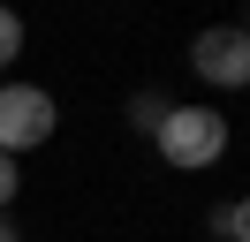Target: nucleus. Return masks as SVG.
<instances>
[{
  "label": "nucleus",
  "instance_id": "1",
  "mask_svg": "<svg viewBox=\"0 0 250 242\" xmlns=\"http://www.w3.org/2000/svg\"><path fill=\"white\" fill-rule=\"evenodd\" d=\"M159 159L174 166V174H205V166L228 159V114L220 106H167V121L152 129Z\"/></svg>",
  "mask_w": 250,
  "mask_h": 242
},
{
  "label": "nucleus",
  "instance_id": "2",
  "mask_svg": "<svg viewBox=\"0 0 250 242\" xmlns=\"http://www.w3.org/2000/svg\"><path fill=\"white\" fill-rule=\"evenodd\" d=\"M53 129H61V106H53L46 83H0V151L8 159L53 144Z\"/></svg>",
  "mask_w": 250,
  "mask_h": 242
},
{
  "label": "nucleus",
  "instance_id": "3",
  "mask_svg": "<svg viewBox=\"0 0 250 242\" xmlns=\"http://www.w3.org/2000/svg\"><path fill=\"white\" fill-rule=\"evenodd\" d=\"M189 68H197V83H212V91H243L250 83V38H243V23H205L197 38H189Z\"/></svg>",
  "mask_w": 250,
  "mask_h": 242
},
{
  "label": "nucleus",
  "instance_id": "4",
  "mask_svg": "<svg viewBox=\"0 0 250 242\" xmlns=\"http://www.w3.org/2000/svg\"><path fill=\"white\" fill-rule=\"evenodd\" d=\"M212 242H250V204L243 197H220L212 204Z\"/></svg>",
  "mask_w": 250,
  "mask_h": 242
},
{
  "label": "nucleus",
  "instance_id": "5",
  "mask_svg": "<svg viewBox=\"0 0 250 242\" xmlns=\"http://www.w3.org/2000/svg\"><path fill=\"white\" fill-rule=\"evenodd\" d=\"M167 106H174V99H167V91H137V99H129V121H137V129H144V136H152V129H159V121H167Z\"/></svg>",
  "mask_w": 250,
  "mask_h": 242
},
{
  "label": "nucleus",
  "instance_id": "6",
  "mask_svg": "<svg viewBox=\"0 0 250 242\" xmlns=\"http://www.w3.org/2000/svg\"><path fill=\"white\" fill-rule=\"evenodd\" d=\"M8 60H23V15L0 0V68H8Z\"/></svg>",
  "mask_w": 250,
  "mask_h": 242
},
{
  "label": "nucleus",
  "instance_id": "7",
  "mask_svg": "<svg viewBox=\"0 0 250 242\" xmlns=\"http://www.w3.org/2000/svg\"><path fill=\"white\" fill-rule=\"evenodd\" d=\"M23 197V159H8V151H0V212L16 204Z\"/></svg>",
  "mask_w": 250,
  "mask_h": 242
},
{
  "label": "nucleus",
  "instance_id": "8",
  "mask_svg": "<svg viewBox=\"0 0 250 242\" xmlns=\"http://www.w3.org/2000/svg\"><path fill=\"white\" fill-rule=\"evenodd\" d=\"M0 242H23V235H16V220H8V212H0Z\"/></svg>",
  "mask_w": 250,
  "mask_h": 242
}]
</instances>
